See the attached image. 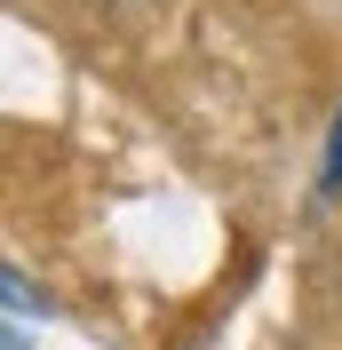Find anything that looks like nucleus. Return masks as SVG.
Wrapping results in <instances>:
<instances>
[{"label":"nucleus","instance_id":"f257e3e1","mask_svg":"<svg viewBox=\"0 0 342 350\" xmlns=\"http://www.w3.org/2000/svg\"><path fill=\"white\" fill-rule=\"evenodd\" d=\"M319 199H342V111H334V135H326V167H319Z\"/></svg>","mask_w":342,"mask_h":350}]
</instances>
